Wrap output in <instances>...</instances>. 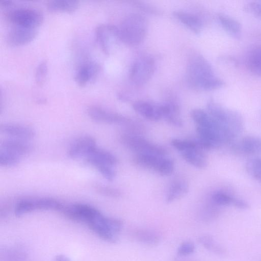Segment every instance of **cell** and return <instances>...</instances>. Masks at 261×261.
Wrapping results in <instances>:
<instances>
[{
	"instance_id": "obj_1",
	"label": "cell",
	"mask_w": 261,
	"mask_h": 261,
	"mask_svg": "<svg viewBox=\"0 0 261 261\" xmlns=\"http://www.w3.org/2000/svg\"><path fill=\"white\" fill-rule=\"evenodd\" d=\"M187 77L191 86L204 90L217 89L225 85L224 81L215 75L208 61L197 53L192 54L189 57Z\"/></svg>"
},
{
	"instance_id": "obj_2",
	"label": "cell",
	"mask_w": 261,
	"mask_h": 261,
	"mask_svg": "<svg viewBox=\"0 0 261 261\" xmlns=\"http://www.w3.org/2000/svg\"><path fill=\"white\" fill-rule=\"evenodd\" d=\"M207 112L234 139L242 132L244 121L238 112L225 108L213 100H211L207 104Z\"/></svg>"
},
{
	"instance_id": "obj_3",
	"label": "cell",
	"mask_w": 261,
	"mask_h": 261,
	"mask_svg": "<svg viewBox=\"0 0 261 261\" xmlns=\"http://www.w3.org/2000/svg\"><path fill=\"white\" fill-rule=\"evenodd\" d=\"M119 29L120 39L130 45H137L143 41L147 31V22L141 15L133 13L126 16Z\"/></svg>"
},
{
	"instance_id": "obj_4",
	"label": "cell",
	"mask_w": 261,
	"mask_h": 261,
	"mask_svg": "<svg viewBox=\"0 0 261 261\" xmlns=\"http://www.w3.org/2000/svg\"><path fill=\"white\" fill-rule=\"evenodd\" d=\"M87 225L101 239L112 243L117 241V234L123 227V222L118 219L106 217L100 213Z\"/></svg>"
},
{
	"instance_id": "obj_5",
	"label": "cell",
	"mask_w": 261,
	"mask_h": 261,
	"mask_svg": "<svg viewBox=\"0 0 261 261\" xmlns=\"http://www.w3.org/2000/svg\"><path fill=\"white\" fill-rule=\"evenodd\" d=\"M63 204L58 200L48 197L25 198L18 201L15 206L14 213L16 216L37 210H54L60 212Z\"/></svg>"
},
{
	"instance_id": "obj_6",
	"label": "cell",
	"mask_w": 261,
	"mask_h": 261,
	"mask_svg": "<svg viewBox=\"0 0 261 261\" xmlns=\"http://www.w3.org/2000/svg\"><path fill=\"white\" fill-rule=\"evenodd\" d=\"M7 18L14 26L35 29L43 21V15L40 11L28 8L11 10L7 14Z\"/></svg>"
},
{
	"instance_id": "obj_7",
	"label": "cell",
	"mask_w": 261,
	"mask_h": 261,
	"mask_svg": "<svg viewBox=\"0 0 261 261\" xmlns=\"http://www.w3.org/2000/svg\"><path fill=\"white\" fill-rule=\"evenodd\" d=\"M155 69L153 58L144 55L138 58L131 66L129 77L136 85H142L152 77Z\"/></svg>"
},
{
	"instance_id": "obj_8",
	"label": "cell",
	"mask_w": 261,
	"mask_h": 261,
	"mask_svg": "<svg viewBox=\"0 0 261 261\" xmlns=\"http://www.w3.org/2000/svg\"><path fill=\"white\" fill-rule=\"evenodd\" d=\"M121 140L126 146L138 154L165 156L167 153V151L164 147L136 135H123L121 137Z\"/></svg>"
},
{
	"instance_id": "obj_9",
	"label": "cell",
	"mask_w": 261,
	"mask_h": 261,
	"mask_svg": "<svg viewBox=\"0 0 261 261\" xmlns=\"http://www.w3.org/2000/svg\"><path fill=\"white\" fill-rule=\"evenodd\" d=\"M60 212L71 220L86 224L101 213L95 207L84 203L63 204Z\"/></svg>"
},
{
	"instance_id": "obj_10",
	"label": "cell",
	"mask_w": 261,
	"mask_h": 261,
	"mask_svg": "<svg viewBox=\"0 0 261 261\" xmlns=\"http://www.w3.org/2000/svg\"><path fill=\"white\" fill-rule=\"evenodd\" d=\"M89 117L97 122L109 124H126L130 120L122 115L110 111L101 107L92 105L87 109Z\"/></svg>"
},
{
	"instance_id": "obj_11",
	"label": "cell",
	"mask_w": 261,
	"mask_h": 261,
	"mask_svg": "<svg viewBox=\"0 0 261 261\" xmlns=\"http://www.w3.org/2000/svg\"><path fill=\"white\" fill-rule=\"evenodd\" d=\"M96 39L103 53L108 55L111 51V39H120L118 28L112 24H101L95 29Z\"/></svg>"
},
{
	"instance_id": "obj_12",
	"label": "cell",
	"mask_w": 261,
	"mask_h": 261,
	"mask_svg": "<svg viewBox=\"0 0 261 261\" xmlns=\"http://www.w3.org/2000/svg\"><path fill=\"white\" fill-rule=\"evenodd\" d=\"M37 34V29L14 26L8 33L6 41L12 46L23 45L33 41Z\"/></svg>"
},
{
	"instance_id": "obj_13",
	"label": "cell",
	"mask_w": 261,
	"mask_h": 261,
	"mask_svg": "<svg viewBox=\"0 0 261 261\" xmlns=\"http://www.w3.org/2000/svg\"><path fill=\"white\" fill-rule=\"evenodd\" d=\"M96 147L95 139L90 136H83L77 138L70 145L68 155L72 159L85 158Z\"/></svg>"
},
{
	"instance_id": "obj_14",
	"label": "cell",
	"mask_w": 261,
	"mask_h": 261,
	"mask_svg": "<svg viewBox=\"0 0 261 261\" xmlns=\"http://www.w3.org/2000/svg\"><path fill=\"white\" fill-rule=\"evenodd\" d=\"M233 150L245 155L261 153V138L254 136H247L239 141L233 142L231 145Z\"/></svg>"
},
{
	"instance_id": "obj_15",
	"label": "cell",
	"mask_w": 261,
	"mask_h": 261,
	"mask_svg": "<svg viewBox=\"0 0 261 261\" xmlns=\"http://www.w3.org/2000/svg\"><path fill=\"white\" fill-rule=\"evenodd\" d=\"M99 71L100 66L96 62H84L78 67L75 74L74 80L79 86H85L96 77Z\"/></svg>"
},
{
	"instance_id": "obj_16",
	"label": "cell",
	"mask_w": 261,
	"mask_h": 261,
	"mask_svg": "<svg viewBox=\"0 0 261 261\" xmlns=\"http://www.w3.org/2000/svg\"><path fill=\"white\" fill-rule=\"evenodd\" d=\"M133 107L136 112L151 121H158L162 118L161 105L139 100L133 103Z\"/></svg>"
},
{
	"instance_id": "obj_17",
	"label": "cell",
	"mask_w": 261,
	"mask_h": 261,
	"mask_svg": "<svg viewBox=\"0 0 261 261\" xmlns=\"http://www.w3.org/2000/svg\"><path fill=\"white\" fill-rule=\"evenodd\" d=\"M86 162L92 166L95 165H106L114 166L117 163L116 157L111 152L95 147L86 158Z\"/></svg>"
},
{
	"instance_id": "obj_18",
	"label": "cell",
	"mask_w": 261,
	"mask_h": 261,
	"mask_svg": "<svg viewBox=\"0 0 261 261\" xmlns=\"http://www.w3.org/2000/svg\"><path fill=\"white\" fill-rule=\"evenodd\" d=\"M1 131L15 138L28 140L33 138L36 132L32 127L17 124H4L1 126Z\"/></svg>"
},
{
	"instance_id": "obj_19",
	"label": "cell",
	"mask_w": 261,
	"mask_h": 261,
	"mask_svg": "<svg viewBox=\"0 0 261 261\" xmlns=\"http://www.w3.org/2000/svg\"><path fill=\"white\" fill-rule=\"evenodd\" d=\"M1 149L19 156L24 155L31 153L33 146L29 142L22 139L13 138L4 140L1 143Z\"/></svg>"
},
{
	"instance_id": "obj_20",
	"label": "cell",
	"mask_w": 261,
	"mask_h": 261,
	"mask_svg": "<svg viewBox=\"0 0 261 261\" xmlns=\"http://www.w3.org/2000/svg\"><path fill=\"white\" fill-rule=\"evenodd\" d=\"M197 143V146L180 152V154L183 159L190 164L197 168L203 169L207 166V161L204 152V150L199 146L198 142Z\"/></svg>"
},
{
	"instance_id": "obj_21",
	"label": "cell",
	"mask_w": 261,
	"mask_h": 261,
	"mask_svg": "<svg viewBox=\"0 0 261 261\" xmlns=\"http://www.w3.org/2000/svg\"><path fill=\"white\" fill-rule=\"evenodd\" d=\"M162 118L170 124L180 127L182 125V121L180 116L178 105L174 101H168L161 105Z\"/></svg>"
},
{
	"instance_id": "obj_22",
	"label": "cell",
	"mask_w": 261,
	"mask_h": 261,
	"mask_svg": "<svg viewBox=\"0 0 261 261\" xmlns=\"http://www.w3.org/2000/svg\"><path fill=\"white\" fill-rule=\"evenodd\" d=\"M165 158L164 156L154 154H138L135 158V161L139 166L153 170L160 174Z\"/></svg>"
},
{
	"instance_id": "obj_23",
	"label": "cell",
	"mask_w": 261,
	"mask_h": 261,
	"mask_svg": "<svg viewBox=\"0 0 261 261\" xmlns=\"http://www.w3.org/2000/svg\"><path fill=\"white\" fill-rule=\"evenodd\" d=\"M174 17L195 34L201 32L202 22L201 19L192 13L182 11H176L173 12Z\"/></svg>"
},
{
	"instance_id": "obj_24",
	"label": "cell",
	"mask_w": 261,
	"mask_h": 261,
	"mask_svg": "<svg viewBox=\"0 0 261 261\" xmlns=\"http://www.w3.org/2000/svg\"><path fill=\"white\" fill-rule=\"evenodd\" d=\"M80 3L77 1L52 0L48 1L46 7L48 11L54 12H72L79 7Z\"/></svg>"
},
{
	"instance_id": "obj_25",
	"label": "cell",
	"mask_w": 261,
	"mask_h": 261,
	"mask_svg": "<svg viewBox=\"0 0 261 261\" xmlns=\"http://www.w3.org/2000/svg\"><path fill=\"white\" fill-rule=\"evenodd\" d=\"M218 20L222 28L231 36L239 39L241 36V24L237 20L227 15L220 14Z\"/></svg>"
},
{
	"instance_id": "obj_26",
	"label": "cell",
	"mask_w": 261,
	"mask_h": 261,
	"mask_svg": "<svg viewBox=\"0 0 261 261\" xmlns=\"http://www.w3.org/2000/svg\"><path fill=\"white\" fill-rule=\"evenodd\" d=\"M246 65L251 72L261 76V45L255 46L249 51Z\"/></svg>"
},
{
	"instance_id": "obj_27",
	"label": "cell",
	"mask_w": 261,
	"mask_h": 261,
	"mask_svg": "<svg viewBox=\"0 0 261 261\" xmlns=\"http://www.w3.org/2000/svg\"><path fill=\"white\" fill-rule=\"evenodd\" d=\"M1 257L4 261H25L28 253L22 246H12L3 251Z\"/></svg>"
},
{
	"instance_id": "obj_28",
	"label": "cell",
	"mask_w": 261,
	"mask_h": 261,
	"mask_svg": "<svg viewBox=\"0 0 261 261\" xmlns=\"http://www.w3.org/2000/svg\"><path fill=\"white\" fill-rule=\"evenodd\" d=\"M189 187L187 183L181 180L174 181L168 190L166 200L171 202L187 193Z\"/></svg>"
},
{
	"instance_id": "obj_29",
	"label": "cell",
	"mask_w": 261,
	"mask_h": 261,
	"mask_svg": "<svg viewBox=\"0 0 261 261\" xmlns=\"http://www.w3.org/2000/svg\"><path fill=\"white\" fill-rule=\"evenodd\" d=\"M136 239L146 245H156L160 240V237L156 232L147 229H139L134 232Z\"/></svg>"
},
{
	"instance_id": "obj_30",
	"label": "cell",
	"mask_w": 261,
	"mask_h": 261,
	"mask_svg": "<svg viewBox=\"0 0 261 261\" xmlns=\"http://www.w3.org/2000/svg\"><path fill=\"white\" fill-rule=\"evenodd\" d=\"M199 243L207 250L219 255H224L226 251L211 236L205 234L198 238Z\"/></svg>"
},
{
	"instance_id": "obj_31",
	"label": "cell",
	"mask_w": 261,
	"mask_h": 261,
	"mask_svg": "<svg viewBox=\"0 0 261 261\" xmlns=\"http://www.w3.org/2000/svg\"><path fill=\"white\" fill-rule=\"evenodd\" d=\"M245 168L251 176L261 182V157L249 159L246 163Z\"/></svg>"
},
{
	"instance_id": "obj_32",
	"label": "cell",
	"mask_w": 261,
	"mask_h": 261,
	"mask_svg": "<svg viewBox=\"0 0 261 261\" xmlns=\"http://www.w3.org/2000/svg\"><path fill=\"white\" fill-rule=\"evenodd\" d=\"M20 156L11 152L1 149L0 152V165L3 167H12L18 165Z\"/></svg>"
},
{
	"instance_id": "obj_33",
	"label": "cell",
	"mask_w": 261,
	"mask_h": 261,
	"mask_svg": "<svg viewBox=\"0 0 261 261\" xmlns=\"http://www.w3.org/2000/svg\"><path fill=\"white\" fill-rule=\"evenodd\" d=\"M47 63L45 60L41 61L36 67L35 80L38 86H42L46 80L47 74Z\"/></svg>"
},
{
	"instance_id": "obj_34",
	"label": "cell",
	"mask_w": 261,
	"mask_h": 261,
	"mask_svg": "<svg viewBox=\"0 0 261 261\" xmlns=\"http://www.w3.org/2000/svg\"><path fill=\"white\" fill-rule=\"evenodd\" d=\"M233 197L220 191L215 192L212 196L213 202L216 205L225 206L232 204Z\"/></svg>"
},
{
	"instance_id": "obj_35",
	"label": "cell",
	"mask_w": 261,
	"mask_h": 261,
	"mask_svg": "<svg viewBox=\"0 0 261 261\" xmlns=\"http://www.w3.org/2000/svg\"><path fill=\"white\" fill-rule=\"evenodd\" d=\"M171 143V145L180 152L198 146L196 140L192 141L173 139L172 140Z\"/></svg>"
},
{
	"instance_id": "obj_36",
	"label": "cell",
	"mask_w": 261,
	"mask_h": 261,
	"mask_svg": "<svg viewBox=\"0 0 261 261\" xmlns=\"http://www.w3.org/2000/svg\"><path fill=\"white\" fill-rule=\"evenodd\" d=\"M94 188L97 193L107 197L116 198L121 196V192L116 188L100 184L95 185Z\"/></svg>"
},
{
	"instance_id": "obj_37",
	"label": "cell",
	"mask_w": 261,
	"mask_h": 261,
	"mask_svg": "<svg viewBox=\"0 0 261 261\" xmlns=\"http://www.w3.org/2000/svg\"><path fill=\"white\" fill-rule=\"evenodd\" d=\"M92 166L108 180L112 181L115 178L116 173L112 166L99 164Z\"/></svg>"
},
{
	"instance_id": "obj_38",
	"label": "cell",
	"mask_w": 261,
	"mask_h": 261,
	"mask_svg": "<svg viewBox=\"0 0 261 261\" xmlns=\"http://www.w3.org/2000/svg\"><path fill=\"white\" fill-rule=\"evenodd\" d=\"M195 250V246L190 241L182 243L177 248V253L178 255L185 256L193 253Z\"/></svg>"
},
{
	"instance_id": "obj_39",
	"label": "cell",
	"mask_w": 261,
	"mask_h": 261,
	"mask_svg": "<svg viewBox=\"0 0 261 261\" xmlns=\"http://www.w3.org/2000/svg\"><path fill=\"white\" fill-rule=\"evenodd\" d=\"M245 9L247 12L261 18V2L249 3L246 5Z\"/></svg>"
},
{
	"instance_id": "obj_40",
	"label": "cell",
	"mask_w": 261,
	"mask_h": 261,
	"mask_svg": "<svg viewBox=\"0 0 261 261\" xmlns=\"http://www.w3.org/2000/svg\"><path fill=\"white\" fill-rule=\"evenodd\" d=\"M231 205H233L237 208L242 210L248 209L250 206L249 203L247 201L241 199L234 197L233 198Z\"/></svg>"
},
{
	"instance_id": "obj_41",
	"label": "cell",
	"mask_w": 261,
	"mask_h": 261,
	"mask_svg": "<svg viewBox=\"0 0 261 261\" xmlns=\"http://www.w3.org/2000/svg\"><path fill=\"white\" fill-rule=\"evenodd\" d=\"M133 3H134V5H135L137 7L140 8L145 12H148L151 13H158V11L151 6L138 1H135Z\"/></svg>"
},
{
	"instance_id": "obj_42",
	"label": "cell",
	"mask_w": 261,
	"mask_h": 261,
	"mask_svg": "<svg viewBox=\"0 0 261 261\" xmlns=\"http://www.w3.org/2000/svg\"><path fill=\"white\" fill-rule=\"evenodd\" d=\"M13 2L10 1H1L0 5L1 7L6 8L9 7L13 5Z\"/></svg>"
},
{
	"instance_id": "obj_43",
	"label": "cell",
	"mask_w": 261,
	"mask_h": 261,
	"mask_svg": "<svg viewBox=\"0 0 261 261\" xmlns=\"http://www.w3.org/2000/svg\"><path fill=\"white\" fill-rule=\"evenodd\" d=\"M54 261H70L69 259L63 255H58L55 258Z\"/></svg>"
},
{
	"instance_id": "obj_44",
	"label": "cell",
	"mask_w": 261,
	"mask_h": 261,
	"mask_svg": "<svg viewBox=\"0 0 261 261\" xmlns=\"http://www.w3.org/2000/svg\"><path fill=\"white\" fill-rule=\"evenodd\" d=\"M46 101V99L43 98H39L37 100V102L39 104L45 103Z\"/></svg>"
}]
</instances>
